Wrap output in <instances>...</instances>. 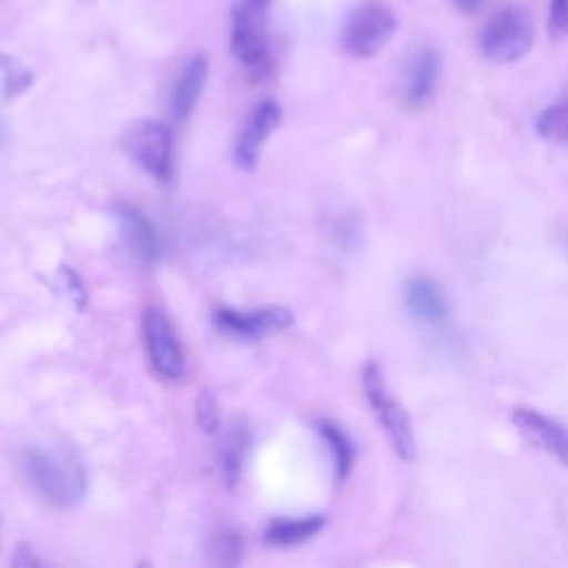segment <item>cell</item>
I'll return each instance as SVG.
<instances>
[{
	"mask_svg": "<svg viewBox=\"0 0 568 568\" xmlns=\"http://www.w3.org/2000/svg\"><path fill=\"white\" fill-rule=\"evenodd\" d=\"M29 486L55 508H73L87 493L84 464L64 448L33 446L20 459Z\"/></svg>",
	"mask_w": 568,
	"mask_h": 568,
	"instance_id": "6da1fadb",
	"label": "cell"
},
{
	"mask_svg": "<svg viewBox=\"0 0 568 568\" xmlns=\"http://www.w3.org/2000/svg\"><path fill=\"white\" fill-rule=\"evenodd\" d=\"M535 42V18L524 4H506L484 24L479 33L481 55L495 64L521 60Z\"/></svg>",
	"mask_w": 568,
	"mask_h": 568,
	"instance_id": "7a4b0ae2",
	"label": "cell"
},
{
	"mask_svg": "<svg viewBox=\"0 0 568 568\" xmlns=\"http://www.w3.org/2000/svg\"><path fill=\"white\" fill-rule=\"evenodd\" d=\"M362 388L366 395V402L371 410L375 413L390 448L402 462H413L417 455L415 433L410 426V417L404 410V406L395 399V395L388 390V384L384 379L382 368L375 362H368L362 371Z\"/></svg>",
	"mask_w": 568,
	"mask_h": 568,
	"instance_id": "3957f363",
	"label": "cell"
},
{
	"mask_svg": "<svg viewBox=\"0 0 568 568\" xmlns=\"http://www.w3.org/2000/svg\"><path fill=\"white\" fill-rule=\"evenodd\" d=\"M397 16L390 7L377 0L357 4L342 24L339 44L355 60L375 58L395 36Z\"/></svg>",
	"mask_w": 568,
	"mask_h": 568,
	"instance_id": "277c9868",
	"label": "cell"
},
{
	"mask_svg": "<svg viewBox=\"0 0 568 568\" xmlns=\"http://www.w3.org/2000/svg\"><path fill=\"white\" fill-rule=\"evenodd\" d=\"M266 11L268 7L240 2L231 13V53L253 78H264L273 69Z\"/></svg>",
	"mask_w": 568,
	"mask_h": 568,
	"instance_id": "5b68a950",
	"label": "cell"
},
{
	"mask_svg": "<svg viewBox=\"0 0 568 568\" xmlns=\"http://www.w3.org/2000/svg\"><path fill=\"white\" fill-rule=\"evenodd\" d=\"M124 151L131 160L160 182H169L173 173V140L166 124L158 120H138L122 135Z\"/></svg>",
	"mask_w": 568,
	"mask_h": 568,
	"instance_id": "8992f818",
	"label": "cell"
},
{
	"mask_svg": "<svg viewBox=\"0 0 568 568\" xmlns=\"http://www.w3.org/2000/svg\"><path fill=\"white\" fill-rule=\"evenodd\" d=\"M142 337L153 371L169 382L184 375V353L171 320L160 308H146L142 315Z\"/></svg>",
	"mask_w": 568,
	"mask_h": 568,
	"instance_id": "52a82bcc",
	"label": "cell"
},
{
	"mask_svg": "<svg viewBox=\"0 0 568 568\" xmlns=\"http://www.w3.org/2000/svg\"><path fill=\"white\" fill-rule=\"evenodd\" d=\"M213 324L220 333L235 339H262L288 328L293 324V313L284 306H264V308L220 306L213 313Z\"/></svg>",
	"mask_w": 568,
	"mask_h": 568,
	"instance_id": "ba28073f",
	"label": "cell"
},
{
	"mask_svg": "<svg viewBox=\"0 0 568 568\" xmlns=\"http://www.w3.org/2000/svg\"><path fill=\"white\" fill-rule=\"evenodd\" d=\"M510 417L519 435L530 446L544 450L546 455H550L552 459L568 468V428L561 422L530 406H515Z\"/></svg>",
	"mask_w": 568,
	"mask_h": 568,
	"instance_id": "9c48e42d",
	"label": "cell"
},
{
	"mask_svg": "<svg viewBox=\"0 0 568 568\" xmlns=\"http://www.w3.org/2000/svg\"><path fill=\"white\" fill-rule=\"evenodd\" d=\"M282 120V109L275 100H262L253 106L248 120L244 122L237 140H235V164L244 171H251L257 164L260 149L268 140V135L277 129Z\"/></svg>",
	"mask_w": 568,
	"mask_h": 568,
	"instance_id": "30bf717a",
	"label": "cell"
},
{
	"mask_svg": "<svg viewBox=\"0 0 568 568\" xmlns=\"http://www.w3.org/2000/svg\"><path fill=\"white\" fill-rule=\"evenodd\" d=\"M115 217L120 224L122 240H124L126 248L131 251V255L142 264H155L162 255V246H160L158 233H155L153 224L146 220V215L135 206L120 204V206H115Z\"/></svg>",
	"mask_w": 568,
	"mask_h": 568,
	"instance_id": "8fae6325",
	"label": "cell"
},
{
	"mask_svg": "<svg viewBox=\"0 0 568 568\" xmlns=\"http://www.w3.org/2000/svg\"><path fill=\"white\" fill-rule=\"evenodd\" d=\"M442 71L439 53L433 47H422L413 53L404 73V100L410 106H422L435 93Z\"/></svg>",
	"mask_w": 568,
	"mask_h": 568,
	"instance_id": "7c38bea8",
	"label": "cell"
},
{
	"mask_svg": "<svg viewBox=\"0 0 568 568\" xmlns=\"http://www.w3.org/2000/svg\"><path fill=\"white\" fill-rule=\"evenodd\" d=\"M206 75H209V62L204 55H193L184 64V69L180 71L173 84V93L169 100V113L175 122H182L191 115L206 84Z\"/></svg>",
	"mask_w": 568,
	"mask_h": 568,
	"instance_id": "4fadbf2b",
	"label": "cell"
},
{
	"mask_svg": "<svg viewBox=\"0 0 568 568\" xmlns=\"http://www.w3.org/2000/svg\"><path fill=\"white\" fill-rule=\"evenodd\" d=\"M408 313L430 326H439L448 317V304L439 286L426 277H413L404 288Z\"/></svg>",
	"mask_w": 568,
	"mask_h": 568,
	"instance_id": "5bb4252c",
	"label": "cell"
},
{
	"mask_svg": "<svg viewBox=\"0 0 568 568\" xmlns=\"http://www.w3.org/2000/svg\"><path fill=\"white\" fill-rule=\"evenodd\" d=\"M326 519L322 515H306L295 519H275L264 530V541L273 548H291L300 546L306 539L315 537L324 528Z\"/></svg>",
	"mask_w": 568,
	"mask_h": 568,
	"instance_id": "9a60e30c",
	"label": "cell"
},
{
	"mask_svg": "<svg viewBox=\"0 0 568 568\" xmlns=\"http://www.w3.org/2000/svg\"><path fill=\"white\" fill-rule=\"evenodd\" d=\"M246 450H248V433L244 426H233L231 430H226L220 450H217V468H220V477L224 479L226 486H233L240 475H242V466L246 459Z\"/></svg>",
	"mask_w": 568,
	"mask_h": 568,
	"instance_id": "2e32d148",
	"label": "cell"
},
{
	"mask_svg": "<svg viewBox=\"0 0 568 568\" xmlns=\"http://www.w3.org/2000/svg\"><path fill=\"white\" fill-rule=\"evenodd\" d=\"M206 561L211 568H237L244 557V541L235 528H220L206 541Z\"/></svg>",
	"mask_w": 568,
	"mask_h": 568,
	"instance_id": "e0dca14e",
	"label": "cell"
},
{
	"mask_svg": "<svg viewBox=\"0 0 568 568\" xmlns=\"http://www.w3.org/2000/svg\"><path fill=\"white\" fill-rule=\"evenodd\" d=\"M317 428H320L322 439L331 448L337 479H346L351 468H353V462H355V446H353L351 437L335 422H326L324 419V422L317 424Z\"/></svg>",
	"mask_w": 568,
	"mask_h": 568,
	"instance_id": "ac0fdd59",
	"label": "cell"
},
{
	"mask_svg": "<svg viewBox=\"0 0 568 568\" xmlns=\"http://www.w3.org/2000/svg\"><path fill=\"white\" fill-rule=\"evenodd\" d=\"M535 131L546 142L568 144V98L546 106L535 122Z\"/></svg>",
	"mask_w": 568,
	"mask_h": 568,
	"instance_id": "d6986e66",
	"label": "cell"
},
{
	"mask_svg": "<svg viewBox=\"0 0 568 568\" xmlns=\"http://www.w3.org/2000/svg\"><path fill=\"white\" fill-rule=\"evenodd\" d=\"M0 73L4 80L7 98L22 93L31 84V73L11 55H0Z\"/></svg>",
	"mask_w": 568,
	"mask_h": 568,
	"instance_id": "ffe728a7",
	"label": "cell"
},
{
	"mask_svg": "<svg viewBox=\"0 0 568 568\" xmlns=\"http://www.w3.org/2000/svg\"><path fill=\"white\" fill-rule=\"evenodd\" d=\"M195 419L200 430L204 433H215L220 428V408H217V397L213 390L202 388L195 397Z\"/></svg>",
	"mask_w": 568,
	"mask_h": 568,
	"instance_id": "44dd1931",
	"label": "cell"
},
{
	"mask_svg": "<svg viewBox=\"0 0 568 568\" xmlns=\"http://www.w3.org/2000/svg\"><path fill=\"white\" fill-rule=\"evenodd\" d=\"M546 29L555 42L568 38V0H548Z\"/></svg>",
	"mask_w": 568,
	"mask_h": 568,
	"instance_id": "7402d4cb",
	"label": "cell"
},
{
	"mask_svg": "<svg viewBox=\"0 0 568 568\" xmlns=\"http://www.w3.org/2000/svg\"><path fill=\"white\" fill-rule=\"evenodd\" d=\"M9 568H51V566L36 552V548L31 544L22 541L13 548Z\"/></svg>",
	"mask_w": 568,
	"mask_h": 568,
	"instance_id": "603a6c76",
	"label": "cell"
},
{
	"mask_svg": "<svg viewBox=\"0 0 568 568\" xmlns=\"http://www.w3.org/2000/svg\"><path fill=\"white\" fill-rule=\"evenodd\" d=\"M60 280L64 282V288L69 291V295L75 300V304L78 306H82L84 304V291H82V282H80V277L73 273V271H69V268H64L62 266V275H60Z\"/></svg>",
	"mask_w": 568,
	"mask_h": 568,
	"instance_id": "cb8c5ba5",
	"label": "cell"
},
{
	"mask_svg": "<svg viewBox=\"0 0 568 568\" xmlns=\"http://www.w3.org/2000/svg\"><path fill=\"white\" fill-rule=\"evenodd\" d=\"M450 2L462 13H475L479 7H484L486 0H450Z\"/></svg>",
	"mask_w": 568,
	"mask_h": 568,
	"instance_id": "d4e9b609",
	"label": "cell"
},
{
	"mask_svg": "<svg viewBox=\"0 0 568 568\" xmlns=\"http://www.w3.org/2000/svg\"><path fill=\"white\" fill-rule=\"evenodd\" d=\"M242 2H248V4H260V7H268L271 0H242Z\"/></svg>",
	"mask_w": 568,
	"mask_h": 568,
	"instance_id": "484cf974",
	"label": "cell"
},
{
	"mask_svg": "<svg viewBox=\"0 0 568 568\" xmlns=\"http://www.w3.org/2000/svg\"><path fill=\"white\" fill-rule=\"evenodd\" d=\"M0 135H2V126H0Z\"/></svg>",
	"mask_w": 568,
	"mask_h": 568,
	"instance_id": "4316f807",
	"label": "cell"
}]
</instances>
